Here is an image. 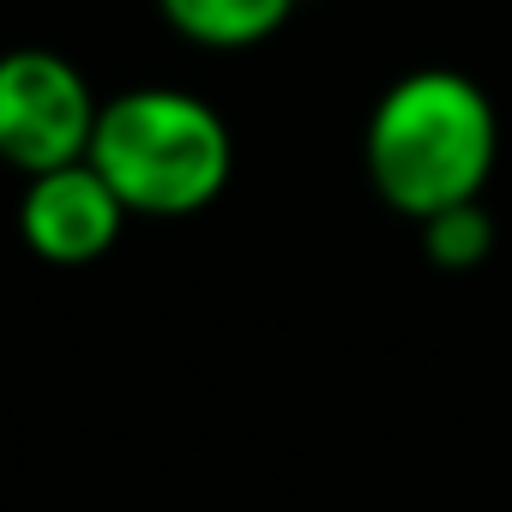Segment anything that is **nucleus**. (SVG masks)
<instances>
[{
  "label": "nucleus",
  "mask_w": 512,
  "mask_h": 512,
  "mask_svg": "<svg viewBox=\"0 0 512 512\" xmlns=\"http://www.w3.org/2000/svg\"><path fill=\"white\" fill-rule=\"evenodd\" d=\"M97 97L85 73L55 49H7L0 55V163L19 175H43L79 163L97 133Z\"/></svg>",
  "instance_id": "obj_3"
},
{
  "label": "nucleus",
  "mask_w": 512,
  "mask_h": 512,
  "mask_svg": "<svg viewBox=\"0 0 512 512\" xmlns=\"http://www.w3.org/2000/svg\"><path fill=\"white\" fill-rule=\"evenodd\" d=\"M500 157V115L458 67H416L392 79L362 127V169L374 193L422 223L446 205L482 199Z\"/></svg>",
  "instance_id": "obj_1"
},
{
  "label": "nucleus",
  "mask_w": 512,
  "mask_h": 512,
  "mask_svg": "<svg viewBox=\"0 0 512 512\" xmlns=\"http://www.w3.org/2000/svg\"><path fill=\"white\" fill-rule=\"evenodd\" d=\"M422 247H428V260L440 272H476L488 260V247H494V217L482 199H464V205H446L434 217H422Z\"/></svg>",
  "instance_id": "obj_6"
},
{
  "label": "nucleus",
  "mask_w": 512,
  "mask_h": 512,
  "mask_svg": "<svg viewBox=\"0 0 512 512\" xmlns=\"http://www.w3.org/2000/svg\"><path fill=\"white\" fill-rule=\"evenodd\" d=\"M85 157L133 217H193L223 199L235 139L205 97L175 85H139L97 109Z\"/></svg>",
  "instance_id": "obj_2"
},
{
  "label": "nucleus",
  "mask_w": 512,
  "mask_h": 512,
  "mask_svg": "<svg viewBox=\"0 0 512 512\" xmlns=\"http://www.w3.org/2000/svg\"><path fill=\"white\" fill-rule=\"evenodd\" d=\"M157 13L199 49H253L290 25L296 0H157Z\"/></svg>",
  "instance_id": "obj_5"
},
{
  "label": "nucleus",
  "mask_w": 512,
  "mask_h": 512,
  "mask_svg": "<svg viewBox=\"0 0 512 512\" xmlns=\"http://www.w3.org/2000/svg\"><path fill=\"white\" fill-rule=\"evenodd\" d=\"M133 211L115 199V187L97 175L91 157L25 175V199H19V235L37 260L49 266H91L121 241V223Z\"/></svg>",
  "instance_id": "obj_4"
}]
</instances>
